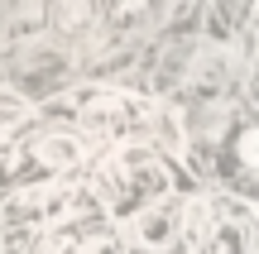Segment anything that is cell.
<instances>
[{"mask_svg": "<svg viewBox=\"0 0 259 254\" xmlns=\"http://www.w3.org/2000/svg\"><path fill=\"white\" fill-rule=\"evenodd\" d=\"M92 187H96V197H101L106 216H115V221H130L144 207L173 197L168 163L158 159L149 144H120V149H111L101 163H96Z\"/></svg>", "mask_w": 259, "mask_h": 254, "instance_id": "6da1fadb", "label": "cell"}, {"mask_svg": "<svg viewBox=\"0 0 259 254\" xmlns=\"http://www.w3.org/2000/svg\"><path fill=\"white\" fill-rule=\"evenodd\" d=\"M259 130H254V120H250V111H240V120H235V163H240V192H245V182L254 178V168H259Z\"/></svg>", "mask_w": 259, "mask_h": 254, "instance_id": "277c9868", "label": "cell"}, {"mask_svg": "<svg viewBox=\"0 0 259 254\" xmlns=\"http://www.w3.org/2000/svg\"><path fill=\"white\" fill-rule=\"evenodd\" d=\"M250 15H254V0H211V38L216 43L235 38L250 24Z\"/></svg>", "mask_w": 259, "mask_h": 254, "instance_id": "3957f363", "label": "cell"}, {"mask_svg": "<svg viewBox=\"0 0 259 254\" xmlns=\"http://www.w3.org/2000/svg\"><path fill=\"white\" fill-rule=\"evenodd\" d=\"M149 19V0H101V24L115 34H130Z\"/></svg>", "mask_w": 259, "mask_h": 254, "instance_id": "5b68a950", "label": "cell"}, {"mask_svg": "<svg viewBox=\"0 0 259 254\" xmlns=\"http://www.w3.org/2000/svg\"><path fill=\"white\" fill-rule=\"evenodd\" d=\"M125 230H130V240H135L139 249H149V254L173 249L178 240H183V201L178 197L154 201V207H144L139 216H130Z\"/></svg>", "mask_w": 259, "mask_h": 254, "instance_id": "7a4b0ae2", "label": "cell"}, {"mask_svg": "<svg viewBox=\"0 0 259 254\" xmlns=\"http://www.w3.org/2000/svg\"><path fill=\"white\" fill-rule=\"evenodd\" d=\"M58 19H63V29L67 24H82V19H87V0H72V10H58Z\"/></svg>", "mask_w": 259, "mask_h": 254, "instance_id": "52a82bcc", "label": "cell"}, {"mask_svg": "<svg viewBox=\"0 0 259 254\" xmlns=\"http://www.w3.org/2000/svg\"><path fill=\"white\" fill-rule=\"evenodd\" d=\"M19 120H24V101L15 91H0V144L19 130Z\"/></svg>", "mask_w": 259, "mask_h": 254, "instance_id": "8992f818", "label": "cell"}]
</instances>
